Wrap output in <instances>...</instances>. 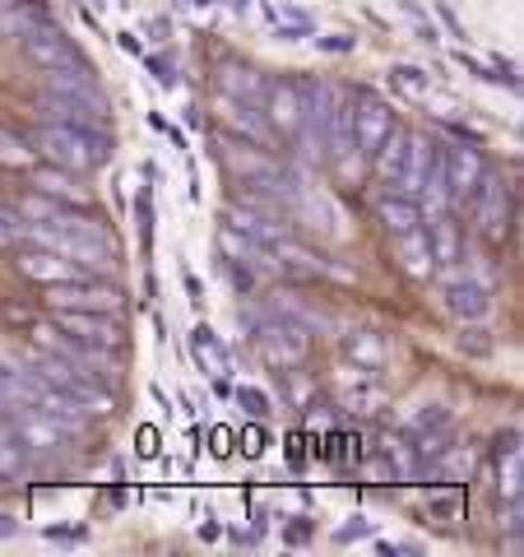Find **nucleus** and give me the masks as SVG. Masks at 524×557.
Listing matches in <instances>:
<instances>
[{"label":"nucleus","instance_id":"30","mask_svg":"<svg viewBox=\"0 0 524 557\" xmlns=\"http://www.w3.org/2000/svg\"><path fill=\"white\" fill-rule=\"evenodd\" d=\"M237 405L247 418H270V395L255 391V386H237Z\"/></svg>","mask_w":524,"mask_h":557},{"label":"nucleus","instance_id":"15","mask_svg":"<svg viewBox=\"0 0 524 557\" xmlns=\"http://www.w3.org/2000/svg\"><path fill=\"white\" fill-rule=\"evenodd\" d=\"M219 116H223V126H228L237 139H247V145H270V139H274L270 121H265V112H260L255 102H241V98L219 94Z\"/></svg>","mask_w":524,"mask_h":557},{"label":"nucleus","instance_id":"34","mask_svg":"<svg viewBox=\"0 0 524 557\" xmlns=\"http://www.w3.org/2000/svg\"><path fill=\"white\" fill-rule=\"evenodd\" d=\"M456 61L469 70V75H474V79H483V84H497V75H492V65H487V61H478V57H469V51H456Z\"/></svg>","mask_w":524,"mask_h":557},{"label":"nucleus","instance_id":"37","mask_svg":"<svg viewBox=\"0 0 524 557\" xmlns=\"http://www.w3.org/2000/svg\"><path fill=\"white\" fill-rule=\"evenodd\" d=\"M284 539H288V544H307V539H311V520H307V516H297L292 525L284 530Z\"/></svg>","mask_w":524,"mask_h":557},{"label":"nucleus","instance_id":"22","mask_svg":"<svg viewBox=\"0 0 524 557\" xmlns=\"http://www.w3.org/2000/svg\"><path fill=\"white\" fill-rule=\"evenodd\" d=\"M190 354H196L200 372H209V376H228V372H233L228 348H223V339H219L209 325H196V335H190Z\"/></svg>","mask_w":524,"mask_h":557},{"label":"nucleus","instance_id":"32","mask_svg":"<svg viewBox=\"0 0 524 557\" xmlns=\"http://www.w3.org/2000/svg\"><path fill=\"white\" fill-rule=\"evenodd\" d=\"M404 14H409V20H413V24H417V42H427V47H436V42H441V33H436V28H432V20H427V14H423V10H417V5H413V0H404Z\"/></svg>","mask_w":524,"mask_h":557},{"label":"nucleus","instance_id":"42","mask_svg":"<svg viewBox=\"0 0 524 557\" xmlns=\"http://www.w3.org/2000/svg\"><path fill=\"white\" fill-rule=\"evenodd\" d=\"M186 5H214V0H186Z\"/></svg>","mask_w":524,"mask_h":557},{"label":"nucleus","instance_id":"29","mask_svg":"<svg viewBox=\"0 0 524 557\" xmlns=\"http://www.w3.org/2000/svg\"><path fill=\"white\" fill-rule=\"evenodd\" d=\"M145 65H149L153 84H163V89H177V84H182V75H177V61H172V57H163V51H149V57H145Z\"/></svg>","mask_w":524,"mask_h":557},{"label":"nucleus","instance_id":"2","mask_svg":"<svg viewBox=\"0 0 524 557\" xmlns=\"http://www.w3.org/2000/svg\"><path fill=\"white\" fill-rule=\"evenodd\" d=\"M469 219H474V233L487 242V247H501L515 228V186L501 182L497 172H483L474 196H469Z\"/></svg>","mask_w":524,"mask_h":557},{"label":"nucleus","instance_id":"38","mask_svg":"<svg viewBox=\"0 0 524 557\" xmlns=\"http://www.w3.org/2000/svg\"><path fill=\"white\" fill-rule=\"evenodd\" d=\"M47 539H51V544H84V534H79V530H57V525L47 530Z\"/></svg>","mask_w":524,"mask_h":557},{"label":"nucleus","instance_id":"1","mask_svg":"<svg viewBox=\"0 0 524 557\" xmlns=\"http://www.w3.org/2000/svg\"><path fill=\"white\" fill-rule=\"evenodd\" d=\"M24 139H28L33 159L70 168V172H93L112 159V135H89L75 126H57V121H38Z\"/></svg>","mask_w":524,"mask_h":557},{"label":"nucleus","instance_id":"4","mask_svg":"<svg viewBox=\"0 0 524 557\" xmlns=\"http://www.w3.org/2000/svg\"><path fill=\"white\" fill-rule=\"evenodd\" d=\"M47 307L51 311H121L126 293L116 284H93L84 274V278H65V284H47Z\"/></svg>","mask_w":524,"mask_h":557},{"label":"nucleus","instance_id":"28","mask_svg":"<svg viewBox=\"0 0 524 557\" xmlns=\"http://www.w3.org/2000/svg\"><path fill=\"white\" fill-rule=\"evenodd\" d=\"M24 228H28V219L20 214V209L0 205V251H5V247H24Z\"/></svg>","mask_w":524,"mask_h":557},{"label":"nucleus","instance_id":"7","mask_svg":"<svg viewBox=\"0 0 524 557\" xmlns=\"http://www.w3.org/2000/svg\"><path fill=\"white\" fill-rule=\"evenodd\" d=\"M28 190H38V196L57 200V205H89L93 200V186H84V172H70L57 163H33Z\"/></svg>","mask_w":524,"mask_h":557},{"label":"nucleus","instance_id":"18","mask_svg":"<svg viewBox=\"0 0 524 557\" xmlns=\"http://www.w3.org/2000/svg\"><path fill=\"white\" fill-rule=\"evenodd\" d=\"M395 260H399V270H404L409 278H417V284H427V278H436L432 242H427V233H423V228L395 233Z\"/></svg>","mask_w":524,"mask_h":557},{"label":"nucleus","instance_id":"36","mask_svg":"<svg viewBox=\"0 0 524 557\" xmlns=\"http://www.w3.org/2000/svg\"><path fill=\"white\" fill-rule=\"evenodd\" d=\"M321 51H329V57H344V51H353V38H344V33H335V38H311Z\"/></svg>","mask_w":524,"mask_h":557},{"label":"nucleus","instance_id":"24","mask_svg":"<svg viewBox=\"0 0 524 557\" xmlns=\"http://www.w3.org/2000/svg\"><path fill=\"white\" fill-rule=\"evenodd\" d=\"M348 358L358 362V368H380V362L390 358V348H386V339L376 335V330H358V335H348Z\"/></svg>","mask_w":524,"mask_h":557},{"label":"nucleus","instance_id":"35","mask_svg":"<svg viewBox=\"0 0 524 557\" xmlns=\"http://www.w3.org/2000/svg\"><path fill=\"white\" fill-rule=\"evenodd\" d=\"M24 413V405H20V399H14L10 395V386H5V381H0V418H5V423H14V418H20Z\"/></svg>","mask_w":524,"mask_h":557},{"label":"nucleus","instance_id":"12","mask_svg":"<svg viewBox=\"0 0 524 557\" xmlns=\"http://www.w3.org/2000/svg\"><path fill=\"white\" fill-rule=\"evenodd\" d=\"M395 126V108L390 102H380L372 94H362L353 102V135H358V149H362V159H372L376 145L386 139V131Z\"/></svg>","mask_w":524,"mask_h":557},{"label":"nucleus","instance_id":"25","mask_svg":"<svg viewBox=\"0 0 524 557\" xmlns=\"http://www.w3.org/2000/svg\"><path fill=\"white\" fill-rule=\"evenodd\" d=\"M28 469V450L20 446V437L10 432V423L0 428V479H20Z\"/></svg>","mask_w":524,"mask_h":557},{"label":"nucleus","instance_id":"13","mask_svg":"<svg viewBox=\"0 0 524 557\" xmlns=\"http://www.w3.org/2000/svg\"><path fill=\"white\" fill-rule=\"evenodd\" d=\"M14 270H20L24 278H33V284H65V278H84L89 270L75 265V260H65L57 251H47V247H24L20 260H14Z\"/></svg>","mask_w":524,"mask_h":557},{"label":"nucleus","instance_id":"33","mask_svg":"<svg viewBox=\"0 0 524 557\" xmlns=\"http://www.w3.org/2000/svg\"><path fill=\"white\" fill-rule=\"evenodd\" d=\"M135 219H139V247L149 251V242H153V205H149V196L135 200Z\"/></svg>","mask_w":524,"mask_h":557},{"label":"nucleus","instance_id":"8","mask_svg":"<svg viewBox=\"0 0 524 557\" xmlns=\"http://www.w3.org/2000/svg\"><path fill=\"white\" fill-rule=\"evenodd\" d=\"M487 172L478 145H446V190H450V209H464L469 196H474L478 177Z\"/></svg>","mask_w":524,"mask_h":557},{"label":"nucleus","instance_id":"14","mask_svg":"<svg viewBox=\"0 0 524 557\" xmlns=\"http://www.w3.org/2000/svg\"><path fill=\"white\" fill-rule=\"evenodd\" d=\"M492 465H497V493L506 502H515L524 493V450H520V432L506 428L492 442Z\"/></svg>","mask_w":524,"mask_h":557},{"label":"nucleus","instance_id":"16","mask_svg":"<svg viewBox=\"0 0 524 557\" xmlns=\"http://www.w3.org/2000/svg\"><path fill=\"white\" fill-rule=\"evenodd\" d=\"M42 94H65V98H89V102H108L102 98V84L89 70V61H75V65H57V70H42Z\"/></svg>","mask_w":524,"mask_h":557},{"label":"nucleus","instance_id":"40","mask_svg":"<svg viewBox=\"0 0 524 557\" xmlns=\"http://www.w3.org/2000/svg\"><path fill=\"white\" fill-rule=\"evenodd\" d=\"M228 534H233V544H247V548L260 544V530H228Z\"/></svg>","mask_w":524,"mask_h":557},{"label":"nucleus","instance_id":"19","mask_svg":"<svg viewBox=\"0 0 524 557\" xmlns=\"http://www.w3.org/2000/svg\"><path fill=\"white\" fill-rule=\"evenodd\" d=\"M265 75H260L255 65H241V61H223L219 65V75H214V89L219 94H228V98H241V102H255L260 108V98H265Z\"/></svg>","mask_w":524,"mask_h":557},{"label":"nucleus","instance_id":"26","mask_svg":"<svg viewBox=\"0 0 524 557\" xmlns=\"http://www.w3.org/2000/svg\"><path fill=\"white\" fill-rule=\"evenodd\" d=\"M0 168H33V149L24 135H14L0 126Z\"/></svg>","mask_w":524,"mask_h":557},{"label":"nucleus","instance_id":"9","mask_svg":"<svg viewBox=\"0 0 524 557\" xmlns=\"http://www.w3.org/2000/svg\"><path fill=\"white\" fill-rule=\"evenodd\" d=\"M51 325H61L65 335H75L84 344H121V321L116 311H51Z\"/></svg>","mask_w":524,"mask_h":557},{"label":"nucleus","instance_id":"20","mask_svg":"<svg viewBox=\"0 0 524 557\" xmlns=\"http://www.w3.org/2000/svg\"><path fill=\"white\" fill-rule=\"evenodd\" d=\"M427 149H432V139L427 135H413L404 139V159H399V172H395V196H409L417 200V190H423V172H427Z\"/></svg>","mask_w":524,"mask_h":557},{"label":"nucleus","instance_id":"31","mask_svg":"<svg viewBox=\"0 0 524 557\" xmlns=\"http://www.w3.org/2000/svg\"><path fill=\"white\" fill-rule=\"evenodd\" d=\"M376 534V525L366 516H348L344 525L335 530V544H358V539H372Z\"/></svg>","mask_w":524,"mask_h":557},{"label":"nucleus","instance_id":"39","mask_svg":"<svg viewBox=\"0 0 524 557\" xmlns=\"http://www.w3.org/2000/svg\"><path fill=\"white\" fill-rule=\"evenodd\" d=\"M116 47H121V51H130V57H145V47H139V38H135V33H121V38H116Z\"/></svg>","mask_w":524,"mask_h":557},{"label":"nucleus","instance_id":"10","mask_svg":"<svg viewBox=\"0 0 524 557\" xmlns=\"http://www.w3.org/2000/svg\"><path fill=\"white\" fill-rule=\"evenodd\" d=\"M441 302L456 321L464 325H478L492 317V293H487V284H478V278H446L441 288Z\"/></svg>","mask_w":524,"mask_h":557},{"label":"nucleus","instance_id":"27","mask_svg":"<svg viewBox=\"0 0 524 557\" xmlns=\"http://www.w3.org/2000/svg\"><path fill=\"white\" fill-rule=\"evenodd\" d=\"M390 84L409 98H427V89H432L427 70H417V65H390Z\"/></svg>","mask_w":524,"mask_h":557},{"label":"nucleus","instance_id":"41","mask_svg":"<svg viewBox=\"0 0 524 557\" xmlns=\"http://www.w3.org/2000/svg\"><path fill=\"white\" fill-rule=\"evenodd\" d=\"M14 534H20V520H14V516H0V539H14Z\"/></svg>","mask_w":524,"mask_h":557},{"label":"nucleus","instance_id":"11","mask_svg":"<svg viewBox=\"0 0 524 557\" xmlns=\"http://www.w3.org/2000/svg\"><path fill=\"white\" fill-rule=\"evenodd\" d=\"M24 51H28V61L38 65V70H57V65H75V61H84V51L70 42V33L57 28V24H42L38 33H28V38H24Z\"/></svg>","mask_w":524,"mask_h":557},{"label":"nucleus","instance_id":"21","mask_svg":"<svg viewBox=\"0 0 524 557\" xmlns=\"http://www.w3.org/2000/svg\"><path fill=\"white\" fill-rule=\"evenodd\" d=\"M47 20V10L38 5V0H14V5H0V38L10 42H24L28 33H38Z\"/></svg>","mask_w":524,"mask_h":557},{"label":"nucleus","instance_id":"23","mask_svg":"<svg viewBox=\"0 0 524 557\" xmlns=\"http://www.w3.org/2000/svg\"><path fill=\"white\" fill-rule=\"evenodd\" d=\"M380 223H386V233H409V228H423V209H417V200L409 196H386L380 200Z\"/></svg>","mask_w":524,"mask_h":557},{"label":"nucleus","instance_id":"43","mask_svg":"<svg viewBox=\"0 0 524 557\" xmlns=\"http://www.w3.org/2000/svg\"><path fill=\"white\" fill-rule=\"evenodd\" d=\"M0 428H5V418H0Z\"/></svg>","mask_w":524,"mask_h":557},{"label":"nucleus","instance_id":"6","mask_svg":"<svg viewBox=\"0 0 524 557\" xmlns=\"http://www.w3.org/2000/svg\"><path fill=\"white\" fill-rule=\"evenodd\" d=\"M260 112H265L270 131L292 145L297 131H302V84L297 79H270L265 98H260Z\"/></svg>","mask_w":524,"mask_h":557},{"label":"nucleus","instance_id":"3","mask_svg":"<svg viewBox=\"0 0 524 557\" xmlns=\"http://www.w3.org/2000/svg\"><path fill=\"white\" fill-rule=\"evenodd\" d=\"M251 344H255V354L270 362V368L278 372H292V368H302L307 354H311V335L302 325H292L284 317H270V321H251Z\"/></svg>","mask_w":524,"mask_h":557},{"label":"nucleus","instance_id":"17","mask_svg":"<svg viewBox=\"0 0 524 557\" xmlns=\"http://www.w3.org/2000/svg\"><path fill=\"white\" fill-rule=\"evenodd\" d=\"M423 233H427V242H432L436 270H460V260H464V237H460L456 209H446V214L427 219V223H423Z\"/></svg>","mask_w":524,"mask_h":557},{"label":"nucleus","instance_id":"5","mask_svg":"<svg viewBox=\"0 0 524 557\" xmlns=\"http://www.w3.org/2000/svg\"><path fill=\"white\" fill-rule=\"evenodd\" d=\"M38 121H57V126H75L89 135H112L108 131V102H89V98H65V94H38Z\"/></svg>","mask_w":524,"mask_h":557}]
</instances>
